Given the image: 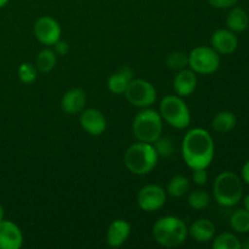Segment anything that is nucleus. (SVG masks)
<instances>
[{
    "label": "nucleus",
    "instance_id": "1",
    "mask_svg": "<svg viewBox=\"0 0 249 249\" xmlns=\"http://www.w3.org/2000/svg\"><path fill=\"white\" fill-rule=\"evenodd\" d=\"M181 151L187 167L207 169L214 158V140L206 129L194 128L185 134Z\"/></svg>",
    "mask_w": 249,
    "mask_h": 249
},
{
    "label": "nucleus",
    "instance_id": "2",
    "mask_svg": "<svg viewBox=\"0 0 249 249\" xmlns=\"http://www.w3.org/2000/svg\"><path fill=\"white\" fill-rule=\"evenodd\" d=\"M152 235L156 242L165 248H175L186 241L189 236V230L178 216H163L155 223L152 229Z\"/></svg>",
    "mask_w": 249,
    "mask_h": 249
},
{
    "label": "nucleus",
    "instance_id": "3",
    "mask_svg": "<svg viewBox=\"0 0 249 249\" xmlns=\"http://www.w3.org/2000/svg\"><path fill=\"white\" fill-rule=\"evenodd\" d=\"M158 155L153 143L139 142L133 143L124 155V164L126 169L135 175L150 174L156 168Z\"/></svg>",
    "mask_w": 249,
    "mask_h": 249
},
{
    "label": "nucleus",
    "instance_id": "4",
    "mask_svg": "<svg viewBox=\"0 0 249 249\" xmlns=\"http://www.w3.org/2000/svg\"><path fill=\"white\" fill-rule=\"evenodd\" d=\"M213 196L216 203L223 207H233L240 203L243 186L238 175L232 172L220 173L214 181Z\"/></svg>",
    "mask_w": 249,
    "mask_h": 249
},
{
    "label": "nucleus",
    "instance_id": "5",
    "mask_svg": "<svg viewBox=\"0 0 249 249\" xmlns=\"http://www.w3.org/2000/svg\"><path fill=\"white\" fill-rule=\"evenodd\" d=\"M162 117L155 109H143L139 112L133 121V134L141 142L153 143L162 135Z\"/></svg>",
    "mask_w": 249,
    "mask_h": 249
},
{
    "label": "nucleus",
    "instance_id": "6",
    "mask_svg": "<svg viewBox=\"0 0 249 249\" xmlns=\"http://www.w3.org/2000/svg\"><path fill=\"white\" fill-rule=\"evenodd\" d=\"M160 114L165 123L175 129H185L190 125L191 114L181 96L168 95L160 104Z\"/></svg>",
    "mask_w": 249,
    "mask_h": 249
},
{
    "label": "nucleus",
    "instance_id": "7",
    "mask_svg": "<svg viewBox=\"0 0 249 249\" xmlns=\"http://www.w3.org/2000/svg\"><path fill=\"white\" fill-rule=\"evenodd\" d=\"M220 66V56L209 46H197L189 53V67L195 73L212 74Z\"/></svg>",
    "mask_w": 249,
    "mask_h": 249
},
{
    "label": "nucleus",
    "instance_id": "8",
    "mask_svg": "<svg viewBox=\"0 0 249 249\" xmlns=\"http://www.w3.org/2000/svg\"><path fill=\"white\" fill-rule=\"evenodd\" d=\"M126 100L133 106L147 108L157 100V91L150 82L143 79H133L124 91Z\"/></svg>",
    "mask_w": 249,
    "mask_h": 249
},
{
    "label": "nucleus",
    "instance_id": "9",
    "mask_svg": "<svg viewBox=\"0 0 249 249\" xmlns=\"http://www.w3.org/2000/svg\"><path fill=\"white\" fill-rule=\"evenodd\" d=\"M167 201V191L160 185H146L138 194V204L143 212H156Z\"/></svg>",
    "mask_w": 249,
    "mask_h": 249
},
{
    "label": "nucleus",
    "instance_id": "10",
    "mask_svg": "<svg viewBox=\"0 0 249 249\" xmlns=\"http://www.w3.org/2000/svg\"><path fill=\"white\" fill-rule=\"evenodd\" d=\"M34 36L46 46H53L61 38L60 23L51 16H41L34 23Z\"/></svg>",
    "mask_w": 249,
    "mask_h": 249
},
{
    "label": "nucleus",
    "instance_id": "11",
    "mask_svg": "<svg viewBox=\"0 0 249 249\" xmlns=\"http://www.w3.org/2000/svg\"><path fill=\"white\" fill-rule=\"evenodd\" d=\"M79 123L82 128L87 131L89 135L99 136L105 133L107 128L106 118L100 112L99 109L95 108H84L80 112Z\"/></svg>",
    "mask_w": 249,
    "mask_h": 249
},
{
    "label": "nucleus",
    "instance_id": "12",
    "mask_svg": "<svg viewBox=\"0 0 249 249\" xmlns=\"http://www.w3.org/2000/svg\"><path fill=\"white\" fill-rule=\"evenodd\" d=\"M23 245V235L18 226L10 220L0 221V249H19Z\"/></svg>",
    "mask_w": 249,
    "mask_h": 249
},
{
    "label": "nucleus",
    "instance_id": "13",
    "mask_svg": "<svg viewBox=\"0 0 249 249\" xmlns=\"http://www.w3.org/2000/svg\"><path fill=\"white\" fill-rule=\"evenodd\" d=\"M212 48L221 55H230L235 53L238 46V39L235 32L230 29H218L211 38Z\"/></svg>",
    "mask_w": 249,
    "mask_h": 249
},
{
    "label": "nucleus",
    "instance_id": "14",
    "mask_svg": "<svg viewBox=\"0 0 249 249\" xmlns=\"http://www.w3.org/2000/svg\"><path fill=\"white\" fill-rule=\"evenodd\" d=\"M130 224L123 219H117L109 224L106 233V242L109 247L118 248L128 240L130 235Z\"/></svg>",
    "mask_w": 249,
    "mask_h": 249
},
{
    "label": "nucleus",
    "instance_id": "15",
    "mask_svg": "<svg viewBox=\"0 0 249 249\" xmlns=\"http://www.w3.org/2000/svg\"><path fill=\"white\" fill-rule=\"evenodd\" d=\"M87 95L80 88H73L65 92L61 100V108L67 114L80 113L85 108Z\"/></svg>",
    "mask_w": 249,
    "mask_h": 249
},
{
    "label": "nucleus",
    "instance_id": "16",
    "mask_svg": "<svg viewBox=\"0 0 249 249\" xmlns=\"http://www.w3.org/2000/svg\"><path fill=\"white\" fill-rule=\"evenodd\" d=\"M173 87H174V91L178 96H190L197 87V78L194 71L186 70V68L179 71L174 78Z\"/></svg>",
    "mask_w": 249,
    "mask_h": 249
},
{
    "label": "nucleus",
    "instance_id": "17",
    "mask_svg": "<svg viewBox=\"0 0 249 249\" xmlns=\"http://www.w3.org/2000/svg\"><path fill=\"white\" fill-rule=\"evenodd\" d=\"M133 74L134 71L129 66L119 68L117 72L109 75L108 80H107V87H108L109 91L116 95L124 94L129 83L133 80Z\"/></svg>",
    "mask_w": 249,
    "mask_h": 249
},
{
    "label": "nucleus",
    "instance_id": "18",
    "mask_svg": "<svg viewBox=\"0 0 249 249\" xmlns=\"http://www.w3.org/2000/svg\"><path fill=\"white\" fill-rule=\"evenodd\" d=\"M187 230L189 235L199 243L209 242L215 235V225L208 219H197L190 228H187Z\"/></svg>",
    "mask_w": 249,
    "mask_h": 249
},
{
    "label": "nucleus",
    "instance_id": "19",
    "mask_svg": "<svg viewBox=\"0 0 249 249\" xmlns=\"http://www.w3.org/2000/svg\"><path fill=\"white\" fill-rule=\"evenodd\" d=\"M226 24H228L229 29L235 33H240V32L246 31L248 28L249 24V17L247 11L242 7L233 6L231 7L230 12L226 17Z\"/></svg>",
    "mask_w": 249,
    "mask_h": 249
},
{
    "label": "nucleus",
    "instance_id": "20",
    "mask_svg": "<svg viewBox=\"0 0 249 249\" xmlns=\"http://www.w3.org/2000/svg\"><path fill=\"white\" fill-rule=\"evenodd\" d=\"M236 123H237V118H236V116L232 112L223 111L219 112L214 117L213 122H212V125H213V129L216 133L225 134L232 130L236 126Z\"/></svg>",
    "mask_w": 249,
    "mask_h": 249
},
{
    "label": "nucleus",
    "instance_id": "21",
    "mask_svg": "<svg viewBox=\"0 0 249 249\" xmlns=\"http://www.w3.org/2000/svg\"><path fill=\"white\" fill-rule=\"evenodd\" d=\"M57 63V53L53 49H44L36 58V68L41 73H49Z\"/></svg>",
    "mask_w": 249,
    "mask_h": 249
},
{
    "label": "nucleus",
    "instance_id": "22",
    "mask_svg": "<svg viewBox=\"0 0 249 249\" xmlns=\"http://www.w3.org/2000/svg\"><path fill=\"white\" fill-rule=\"evenodd\" d=\"M190 180L182 175H175L169 180L167 186V194L172 197H182L190 191Z\"/></svg>",
    "mask_w": 249,
    "mask_h": 249
},
{
    "label": "nucleus",
    "instance_id": "23",
    "mask_svg": "<svg viewBox=\"0 0 249 249\" xmlns=\"http://www.w3.org/2000/svg\"><path fill=\"white\" fill-rule=\"evenodd\" d=\"M231 228L240 233L249 232V212L247 209H237L230 219Z\"/></svg>",
    "mask_w": 249,
    "mask_h": 249
},
{
    "label": "nucleus",
    "instance_id": "24",
    "mask_svg": "<svg viewBox=\"0 0 249 249\" xmlns=\"http://www.w3.org/2000/svg\"><path fill=\"white\" fill-rule=\"evenodd\" d=\"M187 202H189V206L191 208L196 209V211H202V209H206L209 206L211 196L204 190H194L189 194Z\"/></svg>",
    "mask_w": 249,
    "mask_h": 249
},
{
    "label": "nucleus",
    "instance_id": "25",
    "mask_svg": "<svg viewBox=\"0 0 249 249\" xmlns=\"http://www.w3.org/2000/svg\"><path fill=\"white\" fill-rule=\"evenodd\" d=\"M214 249H241V241L237 236L230 232H224L213 241Z\"/></svg>",
    "mask_w": 249,
    "mask_h": 249
},
{
    "label": "nucleus",
    "instance_id": "26",
    "mask_svg": "<svg viewBox=\"0 0 249 249\" xmlns=\"http://www.w3.org/2000/svg\"><path fill=\"white\" fill-rule=\"evenodd\" d=\"M167 66L173 71H181L189 66V55L182 51H173L167 57Z\"/></svg>",
    "mask_w": 249,
    "mask_h": 249
},
{
    "label": "nucleus",
    "instance_id": "27",
    "mask_svg": "<svg viewBox=\"0 0 249 249\" xmlns=\"http://www.w3.org/2000/svg\"><path fill=\"white\" fill-rule=\"evenodd\" d=\"M17 74L23 84H32L36 79V68L31 63H21L17 70Z\"/></svg>",
    "mask_w": 249,
    "mask_h": 249
},
{
    "label": "nucleus",
    "instance_id": "28",
    "mask_svg": "<svg viewBox=\"0 0 249 249\" xmlns=\"http://www.w3.org/2000/svg\"><path fill=\"white\" fill-rule=\"evenodd\" d=\"M153 146L156 148V152H157L158 157H169L173 153V143L172 140L167 136H160L157 140L153 142Z\"/></svg>",
    "mask_w": 249,
    "mask_h": 249
},
{
    "label": "nucleus",
    "instance_id": "29",
    "mask_svg": "<svg viewBox=\"0 0 249 249\" xmlns=\"http://www.w3.org/2000/svg\"><path fill=\"white\" fill-rule=\"evenodd\" d=\"M192 180L195 181V184L199 185V186H204L208 181V174H207L206 169H194Z\"/></svg>",
    "mask_w": 249,
    "mask_h": 249
},
{
    "label": "nucleus",
    "instance_id": "30",
    "mask_svg": "<svg viewBox=\"0 0 249 249\" xmlns=\"http://www.w3.org/2000/svg\"><path fill=\"white\" fill-rule=\"evenodd\" d=\"M238 0H208L209 5L215 9H231L237 4Z\"/></svg>",
    "mask_w": 249,
    "mask_h": 249
},
{
    "label": "nucleus",
    "instance_id": "31",
    "mask_svg": "<svg viewBox=\"0 0 249 249\" xmlns=\"http://www.w3.org/2000/svg\"><path fill=\"white\" fill-rule=\"evenodd\" d=\"M53 51H55L57 55L61 56H66L70 51V45H68L67 41H63V40H57L55 44H53Z\"/></svg>",
    "mask_w": 249,
    "mask_h": 249
},
{
    "label": "nucleus",
    "instance_id": "32",
    "mask_svg": "<svg viewBox=\"0 0 249 249\" xmlns=\"http://www.w3.org/2000/svg\"><path fill=\"white\" fill-rule=\"evenodd\" d=\"M242 179L243 181H246V184L249 185V160L245 163L242 168Z\"/></svg>",
    "mask_w": 249,
    "mask_h": 249
},
{
    "label": "nucleus",
    "instance_id": "33",
    "mask_svg": "<svg viewBox=\"0 0 249 249\" xmlns=\"http://www.w3.org/2000/svg\"><path fill=\"white\" fill-rule=\"evenodd\" d=\"M243 203H245V209H247V211L249 212V194L245 197V201H243Z\"/></svg>",
    "mask_w": 249,
    "mask_h": 249
},
{
    "label": "nucleus",
    "instance_id": "34",
    "mask_svg": "<svg viewBox=\"0 0 249 249\" xmlns=\"http://www.w3.org/2000/svg\"><path fill=\"white\" fill-rule=\"evenodd\" d=\"M241 248H245V249H249V238L246 240V242L241 243Z\"/></svg>",
    "mask_w": 249,
    "mask_h": 249
},
{
    "label": "nucleus",
    "instance_id": "35",
    "mask_svg": "<svg viewBox=\"0 0 249 249\" xmlns=\"http://www.w3.org/2000/svg\"><path fill=\"white\" fill-rule=\"evenodd\" d=\"M4 215H5V212H4V208H2V206L0 204V221L4 219Z\"/></svg>",
    "mask_w": 249,
    "mask_h": 249
},
{
    "label": "nucleus",
    "instance_id": "36",
    "mask_svg": "<svg viewBox=\"0 0 249 249\" xmlns=\"http://www.w3.org/2000/svg\"><path fill=\"white\" fill-rule=\"evenodd\" d=\"M7 2H9V0H0V9H1V7H4Z\"/></svg>",
    "mask_w": 249,
    "mask_h": 249
}]
</instances>
